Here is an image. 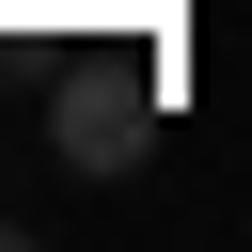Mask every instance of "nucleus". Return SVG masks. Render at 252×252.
I'll return each instance as SVG.
<instances>
[{
	"label": "nucleus",
	"instance_id": "1",
	"mask_svg": "<svg viewBox=\"0 0 252 252\" xmlns=\"http://www.w3.org/2000/svg\"><path fill=\"white\" fill-rule=\"evenodd\" d=\"M47 158H63V173H142V158H158V79H142V63H79V79L47 94Z\"/></svg>",
	"mask_w": 252,
	"mask_h": 252
}]
</instances>
